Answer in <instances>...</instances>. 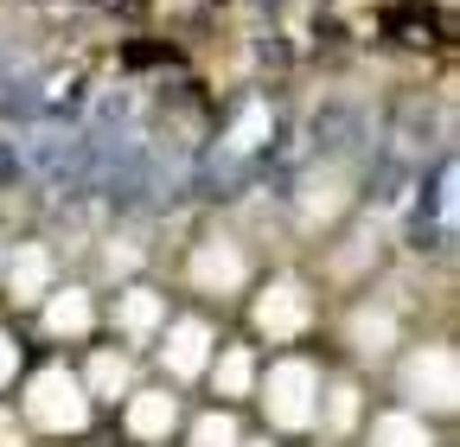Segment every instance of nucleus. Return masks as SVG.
I'll list each match as a JSON object with an SVG mask.
<instances>
[{"mask_svg": "<svg viewBox=\"0 0 460 447\" xmlns=\"http://www.w3.org/2000/svg\"><path fill=\"white\" fill-rule=\"evenodd\" d=\"M26 422L45 434H77L90 422V390L71 364H39L26 377Z\"/></svg>", "mask_w": 460, "mask_h": 447, "instance_id": "f257e3e1", "label": "nucleus"}, {"mask_svg": "<svg viewBox=\"0 0 460 447\" xmlns=\"http://www.w3.org/2000/svg\"><path fill=\"white\" fill-rule=\"evenodd\" d=\"M320 364L314 358H281L269 377H262V403H269V422L275 428H314L320 422Z\"/></svg>", "mask_w": 460, "mask_h": 447, "instance_id": "f03ea898", "label": "nucleus"}, {"mask_svg": "<svg viewBox=\"0 0 460 447\" xmlns=\"http://www.w3.org/2000/svg\"><path fill=\"white\" fill-rule=\"evenodd\" d=\"M256 332L262 339H295V332H307L314 326V294L295 282V275H275V282L256 294Z\"/></svg>", "mask_w": 460, "mask_h": 447, "instance_id": "7ed1b4c3", "label": "nucleus"}, {"mask_svg": "<svg viewBox=\"0 0 460 447\" xmlns=\"http://www.w3.org/2000/svg\"><path fill=\"white\" fill-rule=\"evenodd\" d=\"M186 275H192V288H199V294L217 301V294H237V288L250 282V256H243L237 237H205V243L192 250Z\"/></svg>", "mask_w": 460, "mask_h": 447, "instance_id": "20e7f679", "label": "nucleus"}, {"mask_svg": "<svg viewBox=\"0 0 460 447\" xmlns=\"http://www.w3.org/2000/svg\"><path fill=\"white\" fill-rule=\"evenodd\" d=\"M217 358V332L211 320H172L160 332V371L172 383H186V377H205V364Z\"/></svg>", "mask_w": 460, "mask_h": 447, "instance_id": "39448f33", "label": "nucleus"}, {"mask_svg": "<svg viewBox=\"0 0 460 447\" xmlns=\"http://www.w3.org/2000/svg\"><path fill=\"white\" fill-rule=\"evenodd\" d=\"M402 390H410L416 403H429V409H454V352L447 346L416 352L410 364H402Z\"/></svg>", "mask_w": 460, "mask_h": 447, "instance_id": "423d86ee", "label": "nucleus"}, {"mask_svg": "<svg viewBox=\"0 0 460 447\" xmlns=\"http://www.w3.org/2000/svg\"><path fill=\"white\" fill-rule=\"evenodd\" d=\"M90 326H96L90 288H51L45 294V332H51V339H84Z\"/></svg>", "mask_w": 460, "mask_h": 447, "instance_id": "0eeeda50", "label": "nucleus"}, {"mask_svg": "<svg viewBox=\"0 0 460 447\" xmlns=\"http://www.w3.org/2000/svg\"><path fill=\"white\" fill-rule=\"evenodd\" d=\"M7 294L13 301H45L51 294V250L45 243H20L7 256Z\"/></svg>", "mask_w": 460, "mask_h": 447, "instance_id": "6e6552de", "label": "nucleus"}, {"mask_svg": "<svg viewBox=\"0 0 460 447\" xmlns=\"http://www.w3.org/2000/svg\"><path fill=\"white\" fill-rule=\"evenodd\" d=\"M172 422H180V403H172V390H135V397H128V434H141V441H166Z\"/></svg>", "mask_w": 460, "mask_h": 447, "instance_id": "1a4fd4ad", "label": "nucleus"}, {"mask_svg": "<svg viewBox=\"0 0 460 447\" xmlns=\"http://www.w3.org/2000/svg\"><path fill=\"white\" fill-rule=\"evenodd\" d=\"M166 320V301L154 288H122V301H115V326H122V339H154Z\"/></svg>", "mask_w": 460, "mask_h": 447, "instance_id": "9d476101", "label": "nucleus"}, {"mask_svg": "<svg viewBox=\"0 0 460 447\" xmlns=\"http://www.w3.org/2000/svg\"><path fill=\"white\" fill-rule=\"evenodd\" d=\"M128 377H135V364H128V352H96L90 364H84V390L90 397H128Z\"/></svg>", "mask_w": 460, "mask_h": 447, "instance_id": "9b49d317", "label": "nucleus"}, {"mask_svg": "<svg viewBox=\"0 0 460 447\" xmlns=\"http://www.w3.org/2000/svg\"><path fill=\"white\" fill-rule=\"evenodd\" d=\"M256 358H250V346H224V358H211L205 371H211V390H217V397L224 403H237L243 397V390L256 383V371H250Z\"/></svg>", "mask_w": 460, "mask_h": 447, "instance_id": "f8f14e48", "label": "nucleus"}, {"mask_svg": "<svg viewBox=\"0 0 460 447\" xmlns=\"http://www.w3.org/2000/svg\"><path fill=\"white\" fill-rule=\"evenodd\" d=\"M396 346V320L384 313V307H358L352 313V352L358 358H377V352H390Z\"/></svg>", "mask_w": 460, "mask_h": 447, "instance_id": "ddd939ff", "label": "nucleus"}, {"mask_svg": "<svg viewBox=\"0 0 460 447\" xmlns=\"http://www.w3.org/2000/svg\"><path fill=\"white\" fill-rule=\"evenodd\" d=\"M371 447H429V422L410 409H384L371 422Z\"/></svg>", "mask_w": 460, "mask_h": 447, "instance_id": "4468645a", "label": "nucleus"}, {"mask_svg": "<svg viewBox=\"0 0 460 447\" xmlns=\"http://www.w3.org/2000/svg\"><path fill=\"white\" fill-rule=\"evenodd\" d=\"M320 397H326V434H352L358 428V409H365L358 383H320Z\"/></svg>", "mask_w": 460, "mask_h": 447, "instance_id": "2eb2a0df", "label": "nucleus"}, {"mask_svg": "<svg viewBox=\"0 0 460 447\" xmlns=\"http://www.w3.org/2000/svg\"><path fill=\"white\" fill-rule=\"evenodd\" d=\"M192 447H243V428H237V416H230V409H211V416H199V422H192Z\"/></svg>", "mask_w": 460, "mask_h": 447, "instance_id": "dca6fc26", "label": "nucleus"}, {"mask_svg": "<svg viewBox=\"0 0 460 447\" xmlns=\"http://www.w3.org/2000/svg\"><path fill=\"white\" fill-rule=\"evenodd\" d=\"M262 135H269V109H262V102H250V109H243V122H237V128H230V141H224V153H243V147H256Z\"/></svg>", "mask_w": 460, "mask_h": 447, "instance_id": "f3484780", "label": "nucleus"}, {"mask_svg": "<svg viewBox=\"0 0 460 447\" xmlns=\"http://www.w3.org/2000/svg\"><path fill=\"white\" fill-rule=\"evenodd\" d=\"M141 268V243H109V275L122 282V275H135Z\"/></svg>", "mask_w": 460, "mask_h": 447, "instance_id": "a211bd4d", "label": "nucleus"}, {"mask_svg": "<svg viewBox=\"0 0 460 447\" xmlns=\"http://www.w3.org/2000/svg\"><path fill=\"white\" fill-rule=\"evenodd\" d=\"M20 364H26V358H20V339H13V332H0V390L20 377Z\"/></svg>", "mask_w": 460, "mask_h": 447, "instance_id": "6ab92c4d", "label": "nucleus"}, {"mask_svg": "<svg viewBox=\"0 0 460 447\" xmlns=\"http://www.w3.org/2000/svg\"><path fill=\"white\" fill-rule=\"evenodd\" d=\"M250 447H269V441H250Z\"/></svg>", "mask_w": 460, "mask_h": 447, "instance_id": "aec40b11", "label": "nucleus"}]
</instances>
